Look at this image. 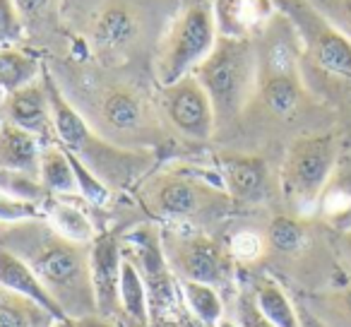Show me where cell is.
Here are the masks:
<instances>
[{
	"label": "cell",
	"instance_id": "1",
	"mask_svg": "<svg viewBox=\"0 0 351 327\" xmlns=\"http://www.w3.org/2000/svg\"><path fill=\"white\" fill-rule=\"evenodd\" d=\"M44 63L65 99L108 142L154 152L171 140L152 77L101 68L70 49L44 56Z\"/></svg>",
	"mask_w": 351,
	"mask_h": 327
},
{
	"label": "cell",
	"instance_id": "2",
	"mask_svg": "<svg viewBox=\"0 0 351 327\" xmlns=\"http://www.w3.org/2000/svg\"><path fill=\"white\" fill-rule=\"evenodd\" d=\"M181 0H63L70 51L101 68L152 77L156 46Z\"/></svg>",
	"mask_w": 351,
	"mask_h": 327
},
{
	"label": "cell",
	"instance_id": "3",
	"mask_svg": "<svg viewBox=\"0 0 351 327\" xmlns=\"http://www.w3.org/2000/svg\"><path fill=\"white\" fill-rule=\"evenodd\" d=\"M0 245L20 255L36 272L68 317L97 313V296L89 265V243L60 236L44 217L0 224Z\"/></svg>",
	"mask_w": 351,
	"mask_h": 327
},
{
	"label": "cell",
	"instance_id": "4",
	"mask_svg": "<svg viewBox=\"0 0 351 327\" xmlns=\"http://www.w3.org/2000/svg\"><path fill=\"white\" fill-rule=\"evenodd\" d=\"M44 80L49 89L51 111L56 123V140L84 164L108 191H128L137 188V183L154 169V152L152 149H128L118 147L101 137L82 113L65 99V94L53 82L44 63Z\"/></svg>",
	"mask_w": 351,
	"mask_h": 327
},
{
	"label": "cell",
	"instance_id": "5",
	"mask_svg": "<svg viewBox=\"0 0 351 327\" xmlns=\"http://www.w3.org/2000/svg\"><path fill=\"white\" fill-rule=\"evenodd\" d=\"M197 167L152 169L137 183V202L152 219L161 224L197 226L221 219L236 207L221 186V178Z\"/></svg>",
	"mask_w": 351,
	"mask_h": 327
},
{
	"label": "cell",
	"instance_id": "6",
	"mask_svg": "<svg viewBox=\"0 0 351 327\" xmlns=\"http://www.w3.org/2000/svg\"><path fill=\"white\" fill-rule=\"evenodd\" d=\"M217 116V130L236 123L255 99L258 89V49L255 39L219 36L212 53L195 68Z\"/></svg>",
	"mask_w": 351,
	"mask_h": 327
},
{
	"label": "cell",
	"instance_id": "7",
	"mask_svg": "<svg viewBox=\"0 0 351 327\" xmlns=\"http://www.w3.org/2000/svg\"><path fill=\"white\" fill-rule=\"evenodd\" d=\"M217 39L215 0H181L176 8L152 60V80L156 87H169L212 53Z\"/></svg>",
	"mask_w": 351,
	"mask_h": 327
},
{
	"label": "cell",
	"instance_id": "8",
	"mask_svg": "<svg viewBox=\"0 0 351 327\" xmlns=\"http://www.w3.org/2000/svg\"><path fill=\"white\" fill-rule=\"evenodd\" d=\"M337 171L335 135H301L289 145L284 156L282 193L298 215H313L322 191Z\"/></svg>",
	"mask_w": 351,
	"mask_h": 327
},
{
	"label": "cell",
	"instance_id": "9",
	"mask_svg": "<svg viewBox=\"0 0 351 327\" xmlns=\"http://www.w3.org/2000/svg\"><path fill=\"white\" fill-rule=\"evenodd\" d=\"M159 229L161 245L176 279L212 284L217 289L231 282L236 260L231 258L229 245L197 226L164 224Z\"/></svg>",
	"mask_w": 351,
	"mask_h": 327
},
{
	"label": "cell",
	"instance_id": "10",
	"mask_svg": "<svg viewBox=\"0 0 351 327\" xmlns=\"http://www.w3.org/2000/svg\"><path fill=\"white\" fill-rule=\"evenodd\" d=\"M274 8L291 22L303 58L320 70L351 80V39L332 25L311 0H274Z\"/></svg>",
	"mask_w": 351,
	"mask_h": 327
},
{
	"label": "cell",
	"instance_id": "11",
	"mask_svg": "<svg viewBox=\"0 0 351 327\" xmlns=\"http://www.w3.org/2000/svg\"><path fill=\"white\" fill-rule=\"evenodd\" d=\"M156 104L171 135H181L197 145H205L217 135L215 106L193 73L169 87H156Z\"/></svg>",
	"mask_w": 351,
	"mask_h": 327
},
{
	"label": "cell",
	"instance_id": "12",
	"mask_svg": "<svg viewBox=\"0 0 351 327\" xmlns=\"http://www.w3.org/2000/svg\"><path fill=\"white\" fill-rule=\"evenodd\" d=\"M123 255L132 260L142 282L149 293V311H169L173 301V284H178L176 274L171 272L161 245V229L156 224H137L121 239Z\"/></svg>",
	"mask_w": 351,
	"mask_h": 327
},
{
	"label": "cell",
	"instance_id": "13",
	"mask_svg": "<svg viewBox=\"0 0 351 327\" xmlns=\"http://www.w3.org/2000/svg\"><path fill=\"white\" fill-rule=\"evenodd\" d=\"M0 118L29 130L44 145L58 142L56 140L53 111H51V99L44 75L39 80H34V82L10 92L8 97H3V101H0Z\"/></svg>",
	"mask_w": 351,
	"mask_h": 327
},
{
	"label": "cell",
	"instance_id": "14",
	"mask_svg": "<svg viewBox=\"0 0 351 327\" xmlns=\"http://www.w3.org/2000/svg\"><path fill=\"white\" fill-rule=\"evenodd\" d=\"M89 265H92V284L97 296L99 315L113 317L121 311V265L123 245L116 231H99L97 239L89 243Z\"/></svg>",
	"mask_w": 351,
	"mask_h": 327
},
{
	"label": "cell",
	"instance_id": "15",
	"mask_svg": "<svg viewBox=\"0 0 351 327\" xmlns=\"http://www.w3.org/2000/svg\"><path fill=\"white\" fill-rule=\"evenodd\" d=\"M217 173L236 205H255L269 193V167L263 156L224 152L217 159Z\"/></svg>",
	"mask_w": 351,
	"mask_h": 327
},
{
	"label": "cell",
	"instance_id": "16",
	"mask_svg": "<svg viewBox=\"0 0 351 327\" xmlns=\"http://www.w3.org/2000/svg\"><path fill=\"white\" fill-rule=\"evenodd\" d=\"M301 65H260L258 63V89L255 99L263 101L272 116L291 118L303 104Z\"/></svg>",
	"mask_w": 351,
	"mask_h": 327
},
{
	"label": "cell",
	"instance_id": "17",
	"mask_svg": "<svg viewBox=\"0 0 351 327\" xmlns=\"http://www.w3.org/2000/svg\"><path fill=\"white\" fill-rule=\"evenodd\" d=\"M27 32V44L41 56H51L70 46L63 29V0H15Z\"/></svg>",
	"mask_w": 351,
	"mask_h": 327
},
{
	"label": "cell",
	"instance_id": "18",
	"mask_svg": "<svg viewBox=\"0 0 351 327\" xmlns=\"http://www.w3.org/2000/svg\"><path fill=\"white\" fill-rule=\"evenodd\" d=\"M274 15V0H215L217 34L229 39H255Z\"/></svg>",
	"mask_w": 351,
	"mask_h": 327
},
{
	"label": "cell",
	"instance_id": "19",
	"mask_svg": "<svg viewBox=\"0 0 351 327\" xmlns=\"http://www.w3.org/2000/svg\"><path fill=\"white\" fill-rule=\"evenodd\" d=\"M44 142L29 130L0 118V171H17L39 178V156Z\"/></svg>",
	"mask_w": 351,
	"mask_h": 327
},
{
	"label": "cell",
	"instance_id": "20",
	"mask_svg": "<svg viewBox=\"0 0 351 327\" xmlns=\"http://www.w3.org/2000/svg\"><path fill=\"white\" fill-rule=\"evenodd\" d=\"M0 287L10 289V291L20 293V296H27L32 301H36L39 306H44L51 315L68 317L63 313V308L58 306L53 296L49 293V289L41 284V279L36 277V272L12 250H8L5 245H0Z\"/></svg>",
	"mask_w": 351,
	"mask_h": 327
},
{
	"label": "cell",
	"instance_id": "21",
	"mask_svg": "<svg viewBox=\"0 0 351 327\" xmlns=\"http://www.w3.org/2000/svg\"><path fill=\"white\" fill-rule=\"evenodd\" d=\"M39 181L49 195L80 197L77 173L70 152L60 142H49L41 147L39 156Z\"/></svg>",
	"mask_w": 351,
	"mask_h": 327
},
{
	"label": "cell",
	"instance_id": "22",
	"mask_svg": "<svg viewBox=\"0 0 351 327\" xmlns=\"http://www.w3.org/2000/svg\"><path fill=\"white\" fill-rule=\"evenodd\" d=\"M44 219L58 231L60 236L77 243H92L97 239V226L89 215L75 202V197L51 195L44 202Z\"/></svg>",
	"mask_w": 351,
	"mask_h": 327
},
{
	"label": "cell",
	"instance_id": "23",
	"mask_svg": "<svg viewBox=\"0 0 351 327\" xmlns=\"http://www.w3.org/2000/svg\"><path fill=\"white\" fill-rule=\"evenodd\" d=\"M44 75V56L29 46H0V97Z\"/></svg>",
	"mask_w": 351,
	"mask_h": 327
},
{
	"label": "cell",
	"instance_id": "24",
	"mask_svg": "<svg viewBox=\"0 0 351 327\" xmlns=\"http://www.w3.org/2000/svg\"><path fill=\"white\" fill-rule=\"evenodd\" d=\"M315 215L339 234L351 231V169H337L317 200Z\"/></svg>",
	"mask_w": 351,
	"mask_h": 327
},
{
	"label": "cell",
	"instance_id": "25",
	"mask_svg": "<svg viewBox=\"0 0 351 327\" xmlns=\"http://www.w3.org/2000/svg\"><path fill=\"white\" fill-rule=\"evenodd\" d=\"M250 293L255 298V306L263 311V315L269 322H274L277 327H303L301 315H298L293 301L274 279L258 277L253 282Z\"/></svg>",
	"mask_w": 351,
	"mask_h": 327
},
{
	"label": "cell",
	"instance_id": "26",
	"mask_svg": "<svg viewBox=\"0 0 351 327\" xmlns=\"http://www.w3.org/2000/svg\"><path fill=\"white\" fill-rule=\"evenodd\" d=\"M56 320L36 301L0 287V327H53Z\"/></svg>",
	"mask_w": 351,
	"mask_h": 327
},
{
	"label": "cell",
	"instance_id": "27",
	"mask_svg": "<svg viewBox=\"0 0 351 327\" xmlns=\"http://www.w3.org/2000/svg\"><path fill=\"white\" fill-rule=\"evenodd\" d=\"M118 298H121V311L125 313L130 320L147 325L149 322V293L142 282V274L137 272V267L132 265L130 258L123 255L121 265V289H118Z\"/></svg>",
	"mask_w": 351,
	"mask_h": 327
},
{
	"label": "cell",
	"instance_id": "28",
	"mask_svg": "<svg viewBox=\"0 0 351 327\" xmlns=\"http://www.w3.org/2000/svg\"><path fill=\"white\" fill-rule=\"evenodd\" d=\"M183 301H186L188 311L207 327H217L226 317L224 301L219 296V289L212 284L202 282H188V279H178Z\"/></svg>",
	"mask_w": 351,
	"mask_h": 327
},
{
	"label": "cell",
	"instance_id": "29",
	"mask_svg": "<svg viewBox=\"0 0 351 327\" xmlns=\"http://www.w3.org/2000/svg\"><path fill=\"white\" fill-rule=\"evenodd\" d=\"M265 239H267V245L272 250L284 253V255H293L303 250V245H306V241H308V231L301 219L289 217V215H279L269 221Z\"/></svg>",
	"mask_w": 351,
	"mask_h": 327
},
{
	"label": "cell",
	"instance_id": "30",
	"mask_svg": "<svg viewBox=\"0 0 351 327\" xmlns=\"http://www.w3.org/2000/svg\"><path fill=\"white\" fill-rule=\"evenodd\" d=\"M229 253L236 263H255L267 248V239L253 229H241L229 239Z\"/></svg>",
	"mask_w": 351,
	"mask_h": 327
},
{
	"label": "cell",
	"instance_id": "31",
	"mask_svg": "<svg viewBox=\"0 0 351 327\" xmlns=\"http://www.w3.org/2000/svg\"><path fill=\"white\" fill-rule=\"evenodd\" d=\"M0 46H27V32L15 0H0Z\"/></svg>",
	"mask_w": 351,
	"mask_h": 327
},
{
	"label": "cell",
	"instance_id": "32",
	"mask_svg": "<svg viewBox=\"0 0 351 327\" xmlns=\"http://www.w3.org/2000/svg\"><path fill=\"white\" fill-rule=\"evenodd\" d=\"M234 320L239 322V327H277L274 322H269L263 315L258 306H255V298L250 291H243L236 298V315Z\"/></svg>",
	"mask_w": 351,
	"mask_h": 327
},
{
	"label": "cell",
	"instance_id": "33",
	"mask_svg": "<svg viewBox=\"0 0 351 327\" xmlns=\"http://www.w3.org/2000/svg\"><path fill=\"white\" fill-rule=\"evenodd\" d=\"M311 3L351 39V0H311Z\"/></svg>",
	"mask_w": 351,
	"mask_h": 327
},
{
	"label": "cell",
	"instance_id": "34",
	"mask_svg": "<svg viewBox=\"0 0 351 327\" xmlns=\"http://www.w3.org/2000/svg\"><path fill=\"white\" fill-rule=\"evenodd\" d=\"M327 308L330 311H335V315L344 317V320L351 322V284L349 287H344L339 293H335L332 298H327Z\"/></svg>",
	"mask_w": 351,
	"mask_h": 327
},
{
	"label": "cell",
	"instance_id": "35",
	"mask_svg": "<svg viewBox=\"0 0 351 327\" xmlns=\"http://www.w3.org/2000/svg\"><path fill=\"white\" fill-rule=\"evenodd\" d=\"M75 322H77L80 327H116L111 322V317L99 315V313H94V315H87V317H77Z\"/></svg>",
	"mask_w": 351,
	"mask_h": 327
},
{
	"label": "cell",
	"instance_id": "36",
	"mask_svg": "<svg viewBox=\"0 0 351 327\" xmlns=\"http://www.w3.org/2000/svg\"><path fill=\"white\" fill-rule=\"evenodd\" d=\"M53 327H80V325L75 322V317H60V320L53 322Z\"/></svg>",
	"mask_w": 351,
	"mask_h": 327
},
{
	"label": "cell",
	"instance_id": "37",
	"mask_svg": "<svg viewBox=\"0 0 351 327\" xmlns=\"http://www.w3.org/2000/svg\"><path fill=\"white\" fill-rule=\"evenodd\" d=\"M217 327H239V322H236L234 317H224V320H221Z\"/></svg>",
	"mask_w": 351,
	"mask_h": 327
},
{
	"label": "cell",
	"instance_id": "38",
	"mask_svg": "<svg viewBox=\"0 0 351 327\" xmlns=\"http://www.w3.org/2000/svg\"><path fill=\"white\" fill-rule=\"evenodd\" d=\"M344 241H346V248H349V253H351V231L349 234H344Z\"/></svg>",
	"mask_w": 351,
	"mask_h": 327
}]
</instances>
